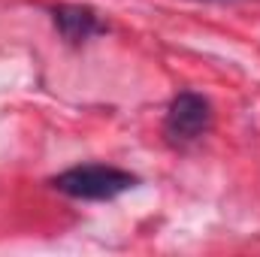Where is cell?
<instances>
[{"label": "cell", "mask_w": 260, "mask_h": 257, "mask_svg": "<svg viewBox=\"0 0 260 257\" xmlns=\"http://www.w3.org/2000/svg\"><path fill=\"white\" fill-rule=\"evenodd\" d=\"M215 3H224V0H215Z\"/></svg>", "instance_id": "cell-4"}, {"label": "cell", "mask_w": 260, "mask_h": 257, "mask_svg": "<svg viewBox=\"0 0 260 257\" xmlns=\"http://www.w3.org/2000/svg\"><path fill=\"white\" fill-rule=\"evenodd\" d=\"M209 127H212V106L206 97H200L194 91H182L170 103L167 118H164V136L173 145H188L200 139Z\"/></svg>", "instance_id": "cell-2"}, {"label": "cell", "mask_w": 260, "mask_h": 257, "mask_svg": "<svg viewBox=\"0 0 260 257\" xmlns=\"http://www.w3.org/2000/svg\"><path fill=\"white\" fill-rule=\"evenodd\" d=\"M136 185H139V179L133 173L118 170V167H103V164L73 167L52 179V188L73 200H115Z\"/></svg>", "instance_id": "cell-1"}, {"label": "cell", "mask_w": 260, "mask_h": 257, "mask_svg": "<svg viewBox=\"0 0 260 257\" xmlns=\"http://www.w3.org/2000/svg\"><path fill=\"white\" fill-rule=\"evenodd\" d=\"M52 21L58 27V34L67 43H85L97 34L106 30V24L97 18V12L91 6H79V3H61L52 9Z\"/></svg>", "instance_id": "cell-3"}]
</instances>
